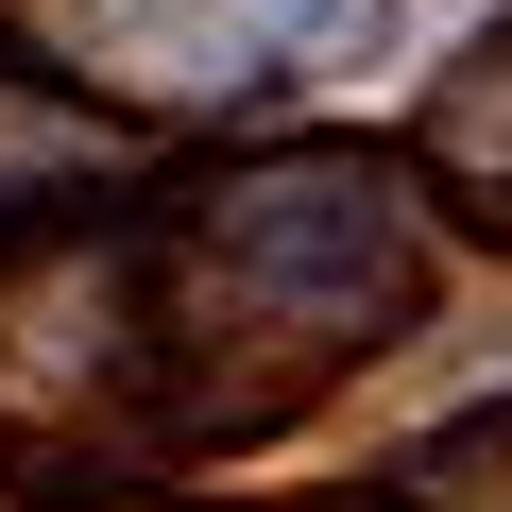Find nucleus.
<instances>
[{
  "instance_id": "nucleus-7",
  "label": "nucleus",
  "mask_w": 512,
  "mask_h": 512,
  "mask_svg": "<svg viewBox=\"0 0 512 512\" xmlns=\"http://www.w3.org/2000/svg\"><path fill=\"white\" fill-rule=\"evenodd\" d=\"M342 512H427V495H393V478H376V495H342Z\"/></svg>"
},
{
  "instance_id": "nucleus-1",
  "label": "nucleus",
  "mask_w": 512,
  "mask_h": 512,
  "mask_svg": "<svg viewBox=\"0 0 512 512\" xmlns=\"http://www.w3.org/2000/svg\"><path fill=\"white\" fill-rule=\"evenodd\" d=\"M427 171L376 137H274L205 171V205H171V325H188V410L205 461L308 427L342 376H376L393 342H427L444 256H427Z\"/></svg>"
},
{
  "instance_id": "nucleus-2",
  "label": "nucleus",
  "mask_w": 512,
  "mask_h": 512,
  "mask_svg": "<svg viewBox=\"0 0 512 512\" xmlns=\"http://www.w3.org/2000/svg\"><path fill=\"white\" fill-rule=\"evenodd\" d=\"M188 461L205 410L171 325V205H18L0 222V478L103 512Z\"/></svg>"
},
{
  "instance_id": "nucleus-5",
  "label": "nucleus",
  "mask_w": 512,
  "mask_h": 512,
  "mask_svg": "<svg viewBox=\"0 0 512 512\" xmlns=\"http://www.w3.org/2000/svg\"><path fill=\"white\" fill-rule=\"evenodd\" d=\"M410 171H427V205H444L478 256H512V18H478L461 69H427V103H410Z\"/></svg>"
},
{
  "instance_id": "nucleus-4",
  "label": "nucleus",
  "mask_w": 512,
  "mask_h": 512,
  "mask_svg": "<svg viewBox=\"0 0 512 512\" xmlns=\"http://www.w3.org/2000/svg\"><path fill=\"white\" fill-rule=\"evenodd\" d=\"M171 120H137L120 86H86L69 52L35 69V52H0V222L18 205H69V188H103V171H137Z\"/></svg>"
},
{
  "instance_id": "nucleus-3",
  "label": "nucleus",
  "mask_w": 512,
  "mask_h": 512,
  "mask_svg": "<svg viewBox=\"0 0 512 512\" xmlns=\"http://www.w3.org/2000/svg\"><path fill=\"white\" fill-rule=\"evenodd\" d=\"M52 52L137 120H274L393 52V0H52Z\"/></svg>"
},
{
  "instance_id": "nucleus-6",
  "label": "nucleus",
  "mask_w": 512,
  "mask_h": 512,
  "mask_svg": "<svg viewBox=\"0 0 512 512\" xmlns=\"http://www.w3.org/2000/svg\"><path fill=\"white\" fill-rule=\"evenodd\" d=\"M393 495H427V512H512V393L461 410V427H427V444L393 461Z\"/></svg>"
}]
</instances>
